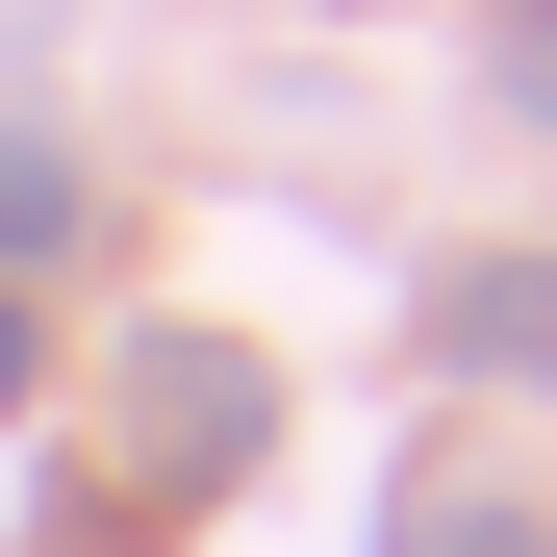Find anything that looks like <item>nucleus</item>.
Wrapping results in <instances>:
<instances>
[{
	"label": "nucleus",
	"mask_w": 557,
	"mask_h": 557,
	"mask_svg": "<svg viewBox=\"0 0 557 557\" xmlns=\"http://www.w3.org/2000/svg\"><path fill=\"white\" fill-rule=\"evenodd\" d=\"M381 557H532V532H507V507H482V482H431V507H406V532H381Z\"/></svg>",
	"instance_id": "f257e3e1"
},
{
	"label": "nucleus",
	"mask_w": 557,
	"mask_h": 557,
	"mask_svg": "<svg viewBox=\"0 0 557 557\" xmlns=\"http://www.w3.org/2000/svg\"><path fill=\"white\" fill-rule=\"evenodd\" d=\"M51 228H76V177H51L26 127H0V253H51Z\"/></svg>",
	"instance_id": "f03ea898"
},
{
	"label": "nucleus",
	"mask_w": 557,
	"mask_h": 557,
	"mask_svg": "<svg viewBox=\"0 0 557 557\" xmlns=\"http://www.w3.org/2000/svg\"><path fill=\"white\" fill-rule=\"evenodd\" d=\"M0 406H26V330H0Z\"/></svg>",
	"instance_id": "7ed1b4c3"
}]
</instances>
